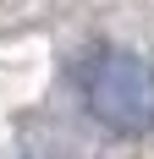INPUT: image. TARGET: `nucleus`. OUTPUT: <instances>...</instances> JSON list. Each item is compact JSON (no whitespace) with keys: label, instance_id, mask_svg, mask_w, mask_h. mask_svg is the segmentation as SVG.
Segmentation results:
<instances>
[{"label":"nucleus","instance_id":"f257e3e1","mask_svg":"<svg viewBox=\"0 0 154 159\" xmlns=\"http://www.w3.org/2000/svg\"><path fill=\"white\" fill-rule=\"evenodd\" d=\"M77 99L88 121H99L116 137H143L154 126V66L121 44H94L72 66Z\"/></svg>","mask_w":154,"mask_h":159}]
</instances>
